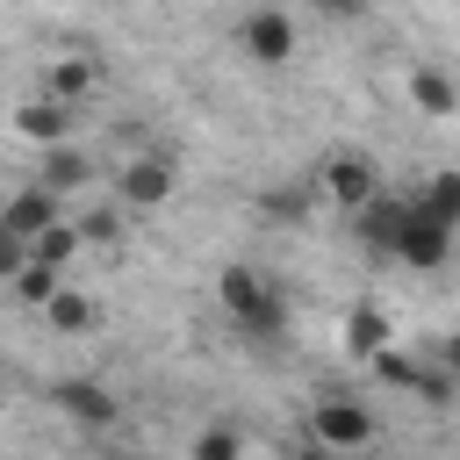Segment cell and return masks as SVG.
<instances>
[{"label": "cell", "instance_id": "6da1fadb", "mask_svg": "<svg viewBox=\"0 0 460 460\" xmlns=\"http://www.w3.org/2000/svg\"><path fill=\"white\" fill-rule=\"evenodd\" d=\"M216 295H223V309H230L237 331H252V338H280V331H288V295H280L273 280H259L252 266H230V273L216 280Z\"/></svg>", "mask_w": 460, "mask_h": 460}, {"label": "cell", "instance_id": "7a4b0ae2", "mask_svg": "<svg viewBox=\"0 0 460 460\" xmlns=\"http://www.w3.org/2000/svg\"><path fill=\"white\" fill-rule=\"evenodd\" d=\"M395 259H402V266H417V273H431V266H446V259H453V230H446L424 201H410L402 237H395Z\"/></svg>", "mask_w": 460, "mask_h": 460}, {"label": "cell", "instance_id": "3957f363", "mask_svg": "<svg viewBox=\"0 0 460 460\" xmlns=\"http://www.w3.org/2000/svg\"><path fill=\"white\" fill-rule=\"evenodd\" d=\"M323 194H331L338 208H352V216H359V208L381 194V172H374V158H367V151H338V158L323 165Z\"/></svg>", "mask_w": 460, "mask_h": 460}, {"label": "cell", "instance_id": "277c9868", "mask_svg": "<svg viewBox=\"0 0 460 460\" xmlns=\"http://www.w3.org/2000/svg\"><path fill=\"white\" fill-rule=\"evenodd\" d=\"M367 438H374V417H367V402H345V395L316 402V446H331V453H359Z\"/></svg>", "mask_w": 460, "mask_h": 460}, {"label": "cell", "instance_id": "5b68a950", "mask_svg": "<svg viewBox=\"0 0 460 460\" xmlns=\"http://www.w3.org/2000/svg\"><path fill=\"white\" fill-rule=\"evenodd\" d=\"M237 36H244V58H252V65H288V58H295V22H288L280 7H259Z\"/></svg>", "mask_w": 460, "mask_h": 460}, {"label": "cell", "instance_id": "8992f818", "mask_svg": "<svg viewBox=\"0 0 460 460\" xmlns=\"http://www.w3.org/2000/svg\"><path fill=\"white\" fill-rule=\"evenodd\" d=\"M50 402H58L65 417H79V424H115V417H122L115 388H101V381H79V374L50 381Z\"/></svg>", "mask_w": 460, "mask_h": 460}, {"label": "cell", "instance_id": "52a82bcc", "mask_svg": "<svg viewBox=\"0 0 460 460\" xmlns=\"http://www.w3.org/2000/svg\"><path fill=\"white\" fill-rule=\"evenodd\" d=\"M172 158H137V165H122L115 172V194L129 201V208H158V201H172Z\"/></svg>", "mask_w": 460, "mask_h": 460}, {"label": "cell", "instance_id": "ba28073f", "mask_svg": "<svg viewBox=\"0 0 460 460\" xmlns=\"http://www.w3.org/2000/svg\"><path fill=\"white\" fill-rule=\"evenodd\" d=\"M50 223H58V194H50V187H22V194L0 208V230H14L22 244H29L36 230H50Z\"/></svg>", "mask_w": 460, "mask_h": 460}, {"label": "cell", "instance_id": "9c48e42d", "mask_svg": "<svg viewBox=\"0 0 460 460\" xmlns=\"http://www.w3.org/2000/svg\"><path fill=\"white\" fill-rule=\"evenodd\" d=\"M402 216H410V201H395V194H374V201L359 208V237H367L374 252H395V237H402Z\"/></svg>", "mask_w": 460, "mask_h": 460}, {"label": "cell", "instance_id": "30bf717a", "mask_svg": "<svg viewBox=\"0 0 460 460\" xmlns=\"http://www.w3.org/2000/svg\"><path fill=\"white\" fill-rule=\"evenodd\" d=\"M72 122H79V115H72L65 101H29V108L14 115V129H22V137H36V144H65V137H72Z\"/></svg>", "mask_w": 460, "mask_h": 460}, {"label": "cell", "instance_id": "8fae6325", "mask_svg": "<svg viewBox=\"0 0 460 460\" xmlns=\"http://www.w3.org/2000/svg\"><path fill=\"white\" fill-rule=\"evenodd\" d=\"M410 101H417L424 115H460V86H453L438 65H417V72H410Z\"/></svg>", "mask_w": 460, "mask_h": 460}, {"label": "cell", "instance_id": "7c38bea8", "mask_svg": "<svg viewBox=\"0 0 460 460\" xmlns=\"http://www.w3.org/2000/svg\"><path fill=\"white\" fill-rule=\"evenodd\" d=\"M93 79H101V65H93V58H58V65H50V79H43V101H65V108H72Z\"/></svg>", "mask_w": 460, "mask_h": 460}, {"label": "cell", "instance_id": "4fadbf2b", "mask_svg": "<svg viewBox=\"0 0 460 460\" xmlns=\"http://www.w3.org/2000/svg\"><path fill=\"white\" fill-rule=\"evenodd\" d=\"M345 352H359V359H374V352H388V316H381L374 302H359V309L345 316Z\"/></svg>", "mask_w": 460, "mask_h": 460}, {"label": "cell", "instance_id": "5bb4252c", "mask_svg": "<svg viewBox=\"0 0 460 460\" xmlns=\"http://www.w3.org/2000/svg\"><path fill=\"white\" fill-rule=\"evenodd\" d=\"M93 165H86V151H72V144H50V158H43V180L36 187H50V194H65V187H79Z\"/></svg>", "mask_w": 460, "mask_h": 460}, {"label": "cell", "instance_id": "9a60e30c", "mask_svg": "<svg viewBox=\"0 0 460 460\" xmlns=\"http://www.w3.org/2000/svg\"><path fill=\"white\" fill-rule=\"evenodd\" d=\"M29 244H36V266H50V273H58V266L79 252V230H72V223H50V230H36Z\"/></svg>", "mask_w": 460, "mask_h": 460}, {"label": "cell", "instance_id": "2e32d148", "mask_svg": "<svg viewBox=\"0 0 460 460\" xmlns=\"http://www.w3.org/2000/svg\"><path fill=\"white\" fill-rule=\"evenodd\" d=\"M417 201H424V208H431L446 230H460V172H438V180H431Z\"/></svg>", "mask_w": 460, "mask_h": 460}, {"label": "cell", "instance_id": "e0dca14e", "mask_svg": "<svg viewBox=\"0 0 460 460\" xmlns=\"http://www.w3.org/2000/svg\"><path fill=\"white\" fill-rule=\"evenodd\" d=\"M43 316H50L58 331H86V323H93V302H86V295H72V288H58V295L43 302Z\"/></svg>", "mask_w": 460, "mask_h": 460}, {"label": "cell", "instance_id": "ac0fdd59", "mask_svg": "<svg viewBox=\"0 0 460 460\" xmlns=\"http://www.w3.org/2000/svg\"><path fill=\"white\" fill-rule=\"evenodd\" d=\"M14 295H22V302H36V309H43V302H50V295H58V273H50V266H36V259H29V266H22V273H14Z\"/></svg>", "mask_w": 460, "mask_h": 460}, {"label": "cell", "instance_id": "d6986e66", "mask_svg": "<svg viewBox=\"0 0 460 460\" xmlns=\"http://www.w3.org/2000/svg\"><path fill=\"white\" fill-rule=\"evenodd\" d=\"M244 453V438L230 431V424H208L201 438H194V460H237Z\"/></svg>", "mask_w": 460, "mask_h": 460}, {"label": "cell", "instance_id": "ffe728a7", "mask_svg": "<svg viewBox=\"0 0 460 460\" xmlns=\"http://www.w3.org/2000/svg\"><path fill=\"white\" fill-rule=\"evenodd\" d=\"M374 374H381L388 388H417V374H424V367H417V359H402V352H374Z\"/></svg>", "mask_w": 460, "mask_h": 460}, {"label": "cell", "instance_id": "44dd1931", "mask_svg": "<svg viewBox=\"0 0 460 460\" xmlns=\"http://www.w3.org/2000/svg\"><path fill=\"white\" fill-rule=\"evenodd\" d=\"M72 230H79V244H115V237H122L115 208H93V216H86V223H72Z\"/></svg>", "mask_w": 460, "mask_h": 460}, {"label": "cell", "instance_id": "7402d4cb", "mask_svg": "<svg viewBox=\"0 0 460 460\" xmlns=\"http://www.w3.org/2000/svg\"><path fill=\"white\" fill-rule=\"evenodd\" d=\"M22 266H29V252H22V237H14V230H0V280H14Z\"/></svg>", "mask_w": 460, "mask_h": 460}, {"label": "cell", "instance_id": "603a6c76", "mask_svg": "<svg viewBox=\"0 0 460 460\" xmlns=\"http://www.w3.org/2000/svg\"><path fill=\"white\" fill-rule=\"evenodd\" d=\"M417 395L424 402H453V374H417Z\"/></svg>", "mask_w": 460, "mask_h": 460}, {"label": "cell", "instance_id": "cb8c5ba5", "mask_svg": "<svg viewBox=\"0 0 460 460\" xmlns=\"http://www.w3.org/2000/svg\"><path fill=\"white\" fill-rule=\"evenodd\" d=\"M266 208H273V216H302V208H309V194H295V187H280V194H266Z\"/></svg>", "mask_w": 460, "mask_h": 460}, {"label": "cell", "instance_id": "d4e9b609", "mask_svg": "<svg viewBox=\"0 0 460 460\" xmlns=\"http://www.w3.org/2000/svg\"><path fill=\"white\" fill-rule=\"evenodd\" d=\"M316 14H331V22H345V14H359V0H316Z\"/></svg>", "mask_w": 460, "mask_h": 460}, {"label": "cell", "instance_id": "484cf974", "mask_svg": "<svg viewBox=\"0 0 460 460\" xmlns=\"http://www.w3.org/2000/svg\"><path fill=\"white\" fill-rule=\"evenodd\" d=\"M446 374L460 381V338H446Z\"/></svg>", "mask_w": 460, "mask_h": 460}, {"label": "cell", "instance_id": "4316f807", "mask_svg": "<svg viewBox=\"0 0 460 460\" xmlns=\"http://www.w3.org/2000/svg\"><path fill=\"white\" fill-rule=\"evenodd\" d=\"M295 460H345V453H331V446H302Z\"/></svg>", "mask_w": 460, "mask_h": 460}]
</instances>
